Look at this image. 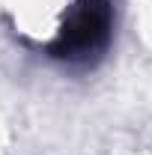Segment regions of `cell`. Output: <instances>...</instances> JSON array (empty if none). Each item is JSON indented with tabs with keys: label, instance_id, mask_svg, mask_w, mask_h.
I'll return each instance as SVG.
<instances>
[{
	"label": "cell",
	"instance_id": "cell-1",
	"mask_svg": "<svg viewBox=\"0 0 152 155\" xmlns=\"http://www.w3.org/2000/svg\"><path fill=\"white\" fill-rule=\"evenodd\" d=\"M114 30V6L111 0H78L66 15L57 39L51 42V54L69 63H87L101 54Z\"/></svg>",
	"mask_w": 152,
	"mask_h": 155
}]
</instances>
